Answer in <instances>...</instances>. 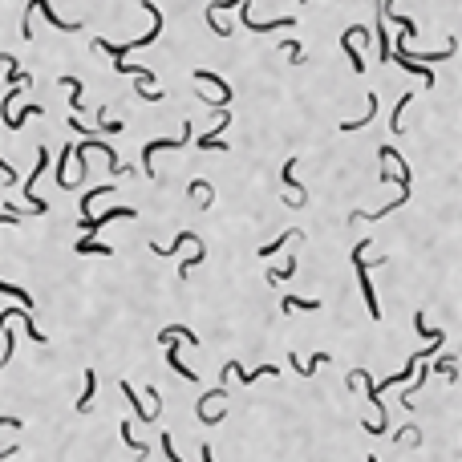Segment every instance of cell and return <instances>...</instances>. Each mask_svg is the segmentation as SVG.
Instances as JSON below:
<instances>
[{"label": "cell", "mask_w": 462, "mask_h": 462, "mask_svg": "<svg viewBox=\"0 0 462 462\" xmlns=\"http://www.w3.org/2000/svg\"><path fill=\"white\" fill-rule=\"evenodd\" d=\"M61 86L69 90V106H73V114L82 110V82L77 77H61Z\"/></svg>", "instance_id": "obj_29"}, {"label": "cell", "mask_w": 462, "mask_h": 462, "mask_svg": "<svg viewBox=\"0 0 462 462\" xmlns=\"http://www.w3.org/2000/svg\"><path fill=\"white\" fill-rule=\"evenodd\" d=\"M12 454H16V446H8V450H0V462H4V459H12Z\"/></svg>", "instance_id": "obj_41"}, {"label": "cell", "mask_w": 462, "mask_h": 462, "mask_svg": "<svg viewBox=\"0 0 462 462\" xmlns=\"http://www.w3.org/2000/svg\"><path fill=\"white\" fill-rule=\"evenodd\" d=\"M183 243H203V239H199V235H195V231H179V235H175V243H171V247H162V243H150V252H154V256H175V252H179V247H183Z\"/></svg>", "instance_id": "obj_14"}, {"label": "cell", "mask_w": 462, "mask_h": 462, "mask_svg": "<svg viewBox=\"0 0 462 462\" xmlns=\"http://www.w3.org/2000/svg\"><path fill=\"white\" fill-rule=\"evenodd\" d=\"M162 454H167V462H183L179 450H175V442H171V434H162Z\"/></svg>", "instance_id": "obj_35"}, {"label": "cell", "mask_w": 462, "mask_h": 462, "mask_svg": "<svg viewBox=\"0 0 462 462\" xmlns=\"http://www.w3.org/2000/svg\"><path fill=\"white\" fill-rule=\"evenodd\" d=\"M45 167H49V150L41 146V150H37V167H33V175L25 179V199H29V211H33V215H45L49 211L45 199H37V183H41V171H45Z\"/></svg>", "instance_id": "obj_3"}, {"label": "cell", "mask_w": 462, "mask_h": 462, "mask_svg": "<svg viewBox=\"0 0 462 462\" xmlns=\"http://www.w3.org/2000/svg\"><path fill=\"white\" fill-rule=\"evenodd\" d=\"M0 175H4L8 183H16V171H12V162H8V158H0Z\"/></svg>", "instance_id": "obj_39"}, {"label": "cell", "mask_w": 462, "mask_h": 462, "mask_svg": "<svg viewBox=\"0 0 462 462\" xmlns=\"http://www.w3.org/2000/svg\"><path fill=\"white\" fill-rule=\"evenodd\" d=\"M284 186H288V191H300L296 199H300V203H308V191H304L300 179H296V158H288V162H284Z\"/></svg>", "instance_id": "obj_20"}, {"label": "cell", "mask_w": 462, "mask_h": 462, "mask_svg": "<svg viewBox=\"0 0 462 462\" xmlns=\"http://www.w3.org/2000/svg\"><path fill=\"white\" fill-rule=\"evenodd\" d=\"M296 264H300V260H296V256H288V264H284V268H268V284H280V280H288L292 272H296Z\"/></svg>", "instance_id": "obj_28"}, {"label": "cell", "mask_w": 462, "mask_h": 462, "mask_svg": "<svg viewBox=\"0 0 462 462\" xmlns=\"http://www.w3.org/2000/svg\"><path fill=\"white\" fill-rule=\"evenodd\" d=\"M231 126V114L228 110H219V126L211 130V134H199V150H228V142H223V130Z\"/></svg>", "instance_id": "obj_10"}, {"label": "cell", "mask_w": 462, "mask_h": 462, "mask_svg": "<svg viewBox=\"0 0 462 462\" xmlns=\"http://www.w3.org/2000/svg\"><path fill=\"white\" fill-rule=\"evenodd\" d=\"M203 260H207V247H203V243H195V256L179 264V280H186L191 272H195V268H199V264H203Z\"/></svg>", "instance_id": "obj_23"}, {"label": "cell", "mask_w": 462, "mask_h": 462, "mask_svg": "<svg viewBox=\"0 0 462 462\" xmlns=\"http://www.w3.org/2000/svg\"><path fill=\"white\" fill-rule=\"evenodd\" d=\"M158 341L167 345V365L179 373L183 381H199V377H195V369H186V365H183V357H179V345H175V337H171V332H158Z\"/></svg>", "instance_id": "obj_9"}, {"label": "cell", "mask_w": 462, "mask_h": 462, "mask_svg": "<svg viewBox=\"0 0 462 462\" xmlns=\"http://www.w3.org/2000/svg\"><path fill=\"white\" fill-rule=\"evenodd\" d=\"M414 328L422 332V337H434V328L426 324V313H417V317H414Z\"/></svg>", "instance_id": "obj_36"}, {"label": "cell", "mask_w": 462, "mask_h": 462, "mask_svg": "<svg viewBox=\"0 0 462 462\" xmlns=\"http://www.w3.org/2000/svg\"><path fill=\"white\" fill-rule=\"evenodd\" d=\"M158 97H162L158 90H150V86H138V101H158Z\"/></svg>", "instance_id": "obj_38"}, {"label": "cell", "mask_w": 462, "mask_h": 462, "mask_svg": "<svg viewBox=\"0 0 462 462\" xmlns=\"http://www.w3.org/2000/svg\"><path fill=\"white\" fill-rule=\"evenodd\" d=\"M239 21H243V29H252V33H272V29H292V25H296L292 16H280V21H268V25L252 21V4H247V0L239 4Z\"/></svg>", "instance_id": "obj_6"}, {"label": "cell", "mask_w": 462, "mask_h": 462, "mask_svg": "<svg viewBox=\"0 0 462 462\" xmlns=\"http://www.w3.org/2000/svg\"><path fill=\"white\" fill-rule=\"evenodd\" d=\"M373 110H377V97H365V118H353V122H341V126H337V130H341V134H353V130H361V126H369V118H373Z\"/></svg>", "instance_id": "obj_18"}, {"label": "cell", "mask_w": 462, "mask_h": 462, "mask_svg": "<svg viewBox=\"0 0 462 462\" xmlns=\"http://www.w3.org/2000/svg\"><path fill=\"white\" fill-rule=\"evenodd\" d=\"M191 134H195V130H191V122H183V134H179V138L146 142V146H142V175H146V179H154V154H158V150H179V146H186Z\"/></svg>", "instance_id": "obj_2"}, {"label": "cell", "mask_w": 462, "mask_h": 462, "mask_svg": "<svg viewBox=\"0 0 462 462\" xmlns=\"http://www.w3.org/2000/svg\"><path fill=\"white\" fill-rule=\"evenodd\" d=\"M203 462H215V454H211V446H203Z\"/></svg>", "instance_id": "obj_42"}, {"label": "cell", "mask_w": 462, "mask_h": 462, "mask_svg": "<svg viewBox=\"0 0 462 462\" xmlns=\"http://www.w3.org/2000/svg\"><path fill=\"white\" fill-rule=\"evenodd\" d=\"M365 247H369V235L353 247V264H357V284H361V296H365V308H369L373 321H381V304H377V292H373L369 280V260H365Z\"/></svg>", "instance_id": "obj_1"}, {"label": "cell", "mask_w": 462, "mask_h": 462, "mask_svg": "<svg viewBox=\"0 0 462 462\" xmlns=\"http://www.w3.org/2000/svg\"><path fill=\"white\" fill-rule=\"evenodd\" d=\"M410 101H414V93H402V97H398V106H393V114H389V130H393V134H402V114H406Z\"/></svg>", "instance_id": "obj_22"}, {"label": "cell", "mask_w": 462, "mask_h": 462, "mask_svg": "<svg viewBox=\"0 0 462 462\" xmlns=\"http://www.w3.org/2000/svg\"><path fill=\"white\" fill-rule=\"evenodd\" d=\"M162 332H171V337H175V341H186V345H191V349H199V337H195V332H191V328H186V324H171V328H162Z\"/></svg>", "instance_id": "obj_30"}, {"label": "cell", "mask_w": 462, "mask_h": 462, "mask_svg": "<svg viewBox=\"0 0 462 462\" xmlns=\"http://www.w3.org/2000/svg\"><path fill=\"white\" fill-rule=\"evenodd\" d=\"M389 61H398L406 73H414V77H422L430 90H434V69L430 65H422V61H414L410 53H406V37H398V49H389Z\"/></svg>", "instance_id": "obj_4"}, {"label": "cell", "mask_w": 462, "mask_h": 462, "mask_svg": "<svg viewBox=\"0 0 462 462\" xmlns=\"http://www.w3.org/2000/svg\"><path fill=\"white\" fill-rule=\"evenodd\" d=\"M280 49L292 57V65H300V61H304V49H300V41H292V37H288V41H280Z\"/></svg>", "instance_id": "obj_33"}, {"label": "cell", "mask_w": 462, "mask_h": 462, "mask_svg": "<svg viewBox=\"0 0 462 462\" xmlns=\"http://www.w3.org/2000/svg\"><path fill=\"white\" fill-rule=\"evenodd\" d=\"M29 8H33V12H41L57 33H77V29H82V21H61V16L53 12V4H49V0H29Z\"/></svg>", "instance_id": "obj_8"}, {"label": "cell", "mask_w": 462, "mask_h": 462, "mask_svg": "<svg viewBox=\"0 0 462 462\" xmlns=\"http://www.w3.org/2000/svg\"><path fill=\"white\" fill-rule=\"evenodd\" d=\"M0 292H4V296H16V300H21V308H33V296H29L25 288H16V284H8V280H0Z\"/></svg>", "instance_id": "obj_27"}, {"label": "cell", "mask_w": 462, "mask_h": 462, "mask_svg": "<svg viewBox=\"0 0 462 462\" xmlns=\"http://www.w3.org/2000/svg\"><path fill=\"white\" fill-rule=\"evenodd\" d=\"M239 4H243V0H211V4H207V25H211L215 37H231L228 25H219V12H223V8H239Z\"/></svg>", "instance_id": "obj_11"}, {"label": "cell", "mask_w": 462, "mask_h": 462, "mask_svg": "<svg viewBox=\"0 0 462 462\" xmlns=\"http://www.w3.org/2000/svg\"><path fill=\"white\" fill-rule=\"evenodd\" d=\"M296 308H304V313H317V308H321V300H300V296H284V313H296Z\"/></svg>", "instance_id": "obj_26"}, {"label": "cell", "mask_w": 462, "mask_h": 462, "mask_svg": "<svg viewBox=\"0 0 462 462\" xmlns=\"http://www.w3.org/2000/svg\"><path fill=\"white\" fill-rule=\"evenodd\" d=\"M122 438H126V446H130V450H134V459H146V446H142V442H134V430H130V422H122Z\"/></svg>", "instance_id": "obj_31"}, {"label": "cell", "mask_w": 462, "mask_h": 462, "mask_svg": "<svg viewBox=\"0 0 462 462\" xmlns=\"http://www.w3.org/2000/svg\"><path fill=\"white\" fill-rule=\"evenodd\" d=\"M369 462H377V459H373V454H369Z\"/></svg>", "instance_id": "obj_43"}, {"label": "cell", "mask_w": 462, "mask_h": 462, "mask_svg": "<svg viewBox=\"0 0 462 462\" xmlns=\"http://www.w3.org/2000/svg\"><path fill=\"white\" fill-rule=\"evenodd\" d=\"M69 158H73V142H69V146L61 150V158H57V186H61V191H69V175H65V162H69Z\"/></svg>", "instance_id": "obj_24"}, {"label": "cell", "mask_w": 462, "mask_h": 462, "mask_svg": "<svg viewBox=\"0 0 462 462\" xmlns=\"http://www.w3.org/2000/svg\"><path fill=\"white\" fill-rule=\"evenodd\" d=\"M114 186H93V191H86L82 195V215H90V207H93V199H101V195H110Z\"/></svg>", "instance_id": "obj_32"}, {"label": "cell", "mask_w": 462, "mask_h": 462, "mask_svg": "<svg viewBox=\"0 0 462 462\" xmlns=\"http://www.w3.org/2000/svg\"><path fill=\"white\" fill-rule=\"evenodd\" d=\"M25 219V211H16V207H8L4 215H0V223H21Z\"/></svg>", "instance_id": "obj_37"}, {"label": "cell", "mask_w": 462, "mask_h": 462, "mask_svg": "<svg viewBox=\"0 0 462 462\" xmlns=\"http://www.w3.org/2000/svg\"><path fill=\"white\" fill-rule=\"evenodd\" d=\"M93 393H97V373L86 369V389H82V398H77V406H73L77 414H90L93 410Z\"/></svg>", "instance_id": "obj_13"}, {"label": "cell", "mask_w": 462, "mask_h": 462, "mask_svg": "<svg viewBox=\"0 0 462 462\" xmlns=\"http://www.w3.org/2000/svg\"><path fill=\"white\" fill-rule=\"evenodd\" d=\"M0 426H12V430H16V426H21V417H4V414H0Z\"/></svg>", "instance_id": "obj_40"}, {"label": "cell", "mask_w": 462, "mask_h": 462, "mask_svg": "<svg viewBox=\"0 0 462 462\" xmlns=\"http://www.w3.org/2000/svg\"><path fill=\"white\" fill-rule=\"evenodd\" d=\"M191 199H195V203H203V207H211V199H215V195H211V183L195 179V183H191Z\"/></svg>", "instance_id": "obj_25"}, {"label": "cell", "mask_w": 462, "mask_h": 462, "mask_svg": "<svg viewBox=\"0 0 462 462\" xmlns=\"http://www.w3.org/2000/svg\"><path fill=\"white\" fill-rule=\"evenodd\" d=\"M288 239H304V231H300V228H292V231H284L280 239H272V243H264V247H260V260H268V256H276V252H280V247H284V243H288Z\"/></svg>", "instance_id": "obj_21"}, {"label": "cell", "mask_w": 462, "mask_h": 462, "mask_svg": "<svg viewBox=\"0 0 462 462\" xmlns=\"http://www.w3.org/2000/svg\"><path fill=\"white\" fill-rule=\"evenodd\" d=\"M73 252H77V256H114V247H110V243H97L93 235H82V239L73 243Z\"/></svg>", "instance_id": "obj_12"}, {"label": "cell", "mask_w": 462, "mask_h": 462, "mask_svg": "<svg viewBox=\"0 0 462 462\" xmlns=\"http://www.w3.org/2000/svg\"><path fill=\"white\" fill-rule=\"evenodd\" d=\"M195 82H199V86H215V93H219V106H223V110L231 106L235 90H231V86L219 77V73H215V69H195Z\"/></svg>", "instance_id": "obj_7"}, {"label": "cell", "mask_w": 462, "mask_h": 462, "mask_svg": "<svg viewBox=\"0 0 462 462\" xmlns=\"http://www.w3.org/2000/svg\"><path fill=\"white\" fill-rule=\"evenodd\" d=\"M341 49H345V57L353 61V73H365V57L357 53V37H353L349 29H345V37H341Z\"/></svg>", "instance_id": "obj_15"}, {"label": "cell", "mask_w": 462, "mask_h": 462, "mask_svg": "<svg viewBox=\"0 0 462 462\" xmlns=\"http://www.w3.org/2000/svg\"><path fill=\"white\" fill-rule=\"evenodd\" d=\"M134 215H138L134 207H110L106 215H82V219H77V228L86 231V235H93V231H101L106 223H114V219H134Z\"/></svg>", "instance_id": "obj_5"}, {"label": "cell", "mask_w": 462, "mask_h": 462, "mask_svg": "<svg viewBox=\"0 0 462 462\" xmlns=\"http://www.w3.org/2000/svg\"><path fill=\"white\" fill-rule=\"evenodd\" d=\"M37 114H45V106H37V101H29L25 110H16V114H8V122H4V126H8V130H21V126H25L29 118H37Z\"/></svg>", "instance_id": "obj_16"}, {"label": "cell", "mask_w": 462, "mask_h": 462, "mask_svg": "<svg viewBox=\"0 0 462 462\" xmlns=\"http://www.w3.org/2000/svg\"><path fill=\"white\" fill-rule=\"evenodd\" d=\"M118 385H122V393H126V402L134 406V414H138V422H158V417L150 414V410H142V402H138V389H134L130 381H118Z\"/></svg>", "instance_id": "obj_19"}, {"label": "cell", "mask_w": 462, "mask_h": 462, "mask_svg": "<svg viewBox=\"0 0 462 462\" xmlns=\"http://www.w3.org/2000/svg\"><path fill=\"white\" fill-rule=\"evenodd\" d=\"M328 357H332V353H313V357H308V361L300 365V361H296V353H292V357H288V365H292L296 373H304V377H313V373L321 369V365L328 361Z\"/></svg>", "instance_id": "obj_17"}, {"label": "cell", "mask_w": 462, "mask_h": 462, "mask_svg": "<svg viewBox=\"0 0 462 462\" xmlns=\"http://www.w3.org/2000/svg\"><path fill=\"white\" fill-rule=\"evenodd\" d=\"M393 438H398V442H410V446H417V442H422V430H417V426H402Z\"/></svg>", "instance_id": "obj_34"}]
</instances>
